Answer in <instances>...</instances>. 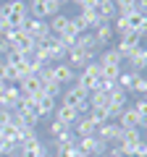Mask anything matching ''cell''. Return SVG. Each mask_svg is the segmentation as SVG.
<instances>
[{
    "mask_svg": "<svg viewBox=\"0 0 147 157\" xmlns=\"http://www.w3.org/2000/svg\"><path fill=\"white\" fill-rule=\"evenodd\" d=\"M76 147H79V155H87V157L105 155V152H108V144H105V141H100L97 136H84V139H76Z\"/></svg>",
    "mask_w": 147,
    "mask_h": 157,
    "instance_id": "1",
    "label": "cell"
},
{
    "mask_svg": "<svg viewBox=\"0 0 147 157\" xmlns=\"http://www.w3.org/2000/svg\"><path fill=\"white\" fill-rule=\"evenodd\" d=\"M121 131H124V128H121L116 121H108V123L97 126V134H95V136L110 147V144H118V141H121Z\"/></svg>",
    "mask_w": 147,
    "mask_h": 157,
    "instance_id": "2",
    "label": "cell"
},
{
    "mask_svg": "<svg viewBox=\"0 0 147 157\" xmlns=\"http://www.w3.org/2000/svg\"><path fill=\"white\" fill-rule=\"evenodd\" d=\"M137 47H142V37H139L137 32H126L124 37H118V45H116V50H118V55L126 60V58H129L131 52L137 50Z\"/></svg>",
    "mask_w": 147,
    "mask_h": 157,
    "instance_id": "3",
    "label": "cell"
},
{
    "mask_svg": "<svg viewBox=\"0 0 147 157\" xmlns=\"http://www.w3.org/2000/svg\"><path fill=\"white\" fill-rule=\"evenodd\" d=\"M24 32H26L34 42H40V39H45L47 34H50V26H47L45 18H26V21H24Z\"/></svg>",
    "mask_w": 147,
    "mask_h": 157,
    "instance_id": "4",
    "label": "cell"
},
{
    "mask_svg": "<svg viewBox=\"0 0 147 157\" xmlns=\"http://www.w3.org/2000/svg\"><path fill=\"white\" fill-rule=\"evenodd\" d=\"M87 97H89V92H84V89H79L76 84H71L68 89H63V94H61V105L74 107V110H76V107H79L81 102L87 100Z\"/></svg>",
    "mask_w": 147,
    "mask_h": 157,
    "instance_id": "5",
    "label": "cell"
},
{
    "mask_svg": "<svg viewBox=\"0 0 147 157\" xmlns=\"http://www.w3.org/2000/svg\"><path fill=\"white\" fill-rule=\"evenodd\" d=\"M50 68H53V78H55L61 86H71V84H74L76 71H74L68 63H50Z\"/></svg>",
    "mask_w": 147,
    "mask_h": 157,
    "instance_id": "6",
    "label": "cell"
},
{
    "mask_svg": "<svg viewBox=\"0 0 147 157\" xmlns=\"http://www.w3.org/2000/svg\"><path fill=\"white\" fill-rule=\"evenodd\" d=\"M68 66H71L74 68V71H76V68H84L87 66V63H92V60H97V58L95 55H89V52H84V50H79V47H68Z\"/></svg>",
    "mask_w": 147,
    "mask_h": 157,
    "instance_id": "7",
    "label": "cell"
},
{
    "mask_svg": "<svg viewBox=\"0 0 147 157\" xmlns=\"http://www.w3.org/2000/svg\"><path fill=\"white\" fill-rule=\"evenodd\" d=\"M18 100H21V89H18L16 84H8L6 86V94L0 97V107L8 110V113H13V110H16V105H18Z\"/></svg>",
    "mask_w": 147,
    "mask_h": 157,
    "instance_id": "8",
    "label": "cell"
},
{
    "mask_svg": "<svg viewBox=\"0 0 147 157\" xmlns=\"http://www.w3.org/2000/svg\"><path fill=\"white\" fill-rule=\"evenodd\" d=\"M74 47H79V50H84V52H89V55H100V45H97V39H95V34L92 32H84V34H79V39H76V45Z\"/></svg>",
    "mask_w": 147,
    "mask_h": 157,
    "instance_id": "9",
    "label": "cell"
},
{
    "mask_svg": "<svg viewBox=\"0 0 147 157\" xmlns=\"http://www.w3.org/2000/svg\"><path fill=\"white\" fill-rule=\"evenodd\" d=\"M116 123L121 126V128H139V115H137V110H134V105H126L124 110H121V115H118V121H116Z\"/></svg>",
    "mask_w": 147,
    "mask_h": 157,
    "instance_id": "10",
    "label": "cell"
},
{
    "mask_svg": "<svg viewBox=\"0 0 147 157\" xmlns=\"http://www.w3.org/2000/svg\"><path fill=\"white\" fill-rule=\"evenodd\" d=\"M126 63H129V71L142 73V68H147V47H137V50L126 58Z\"/></svg>",
    "mask_w": 147,
    "mask_h": 157,
    "instance_id": "11",
    "label": "cell"
},
{
    "mask_svg": "<svg viewBox=\"0 0 147 157\" xmlns=\"http://www.w3.org/2000/svg\"><path fill=\"white\" fill-rule=\"evenodd\" d=\"M53 121H61V123H66V126H71V128H74V123L79 121V113L74 110V107L61 105V107H55V110H53Z\"/></svg>",
    "mask_w": 147,
    "mask_h": 157,
    "instance_id": "12",
    "label": "cell"
},
{
    "mask_svg": "<svg viewBox=\"0 0 147 157\" xmlns=\"http://www.w3.org/2000/svg\"><path fill=\"white\" fill-rule=\"evenodd\" d=\"M92 34H95V39H97V45H100V47H108L110 42H113V37H116L113 24H105V21H102V24H100V26H97Z\"/></svg>",
    "mask_w": 147,
    "mask_h": 157,
    "instance_id": "13",
    "label": "cell"
},
{
    "mask_svg": "<svg viewBox=\"0 0 147 157\" xmlns=\"http://www.w3.org/2000/svg\"><path fill=\"white\" fill-rule=\"evenodd\" d=\"M97 63H100V66H124V58L118 55L116 47H105V50L97 55Z\"/></svg>",
    "mask_w": 147,
    "mask_h": 157,
    "instance_id": "14",
    "label": "cell"
},
{
    "mask_svg": "<svg viewBox=\"0 0 147 157\" xmlns=\"http://www.w3.org/2000/svg\"><path fill=\"white\" fill-rule=\"evenodd\" d=\"M74 134H76V139H84V136H95V134H97V126L92 123L89 118H79V121L74 123Z\"/></svg>",
    "mask_w": 147,
    "mask_h": 157,
    "instance_id": "15",
    "label": "cell"
},
{
    "mask_svg": "<svg viewBox=\"0 0 147 157\" xmlns=\"http://www.w3.org/2000/svg\"><path fill=\"white\" fill-rule=\"evenodd\" d=\"M0 131H3V139H6V141H11V144H16V147L21 144V141H24V136H26V131H21L16 123H8V126H3Z\"/></svg>",
    "mask_w": 147,
    "mask_h": 157,
    "instance_id": "16",
    "label": "cell"
},
{
    "mask_svg": "<svg viewBox=\"0 0 147 157\" xmlns=\"http://www.w3.org/2000/svg\"><path fill=\"white\" fill-rule=\"evenodd\" d=\"M79 16H81V21H84V26H87V32H95L97 26H100V16H97V11L95 8H81L79 11Z\"/></svg>",
    "mask_w": 147,
    "mask_h": 157,
    "instance_id": "17",
    "label": "cell"
},
{
    "mask_svg": "<svg viewBox=\"0 0 147 157\" xmlns=\"http://www.w3.org/2000/svg\"><path fill=\"white\" fill-rule=\"evenodd\" d=\"M58 107V100L55 97H50V94H42L40 100H37V115L40 118H45V115H50L53 110Z\"/></svg>",
    "mask_w": 147,
    "mask_h": 157,
    "instance_id": "18",
    "label": "cell"
},
{
    "mask_svg": "<svg viewBox=\"0 0 147 157\" xmlns=\"http://www.w3.org/2000/svg\"><path fill=\"white\" fill-rule=\"evenodd\" d=\"M126 102H129V92L118 89V86H116V89L108 94V107H118V110H124Z\"/></svg>",
    "mask_w": 147,
    "mask_h": 157,
    "instance_id": "19",
    "label": "cell"
},
{
    "mask_svg": "<svg viewBox=\"0 0 147 157\" xmlns=\"http://www.w3.org/2000/svg\"><path fill=\"white\" fill-rule=\"evenodd\" d=\"M47 26H50V34H55V37H61L63 32L68 29V16H63V13H58V16H53L50 21H47Z\"/></svg>",
    "mask_w": 147,
    "mask_h": 157,
    "instance_id": "20",
    "label": "cell"
},
{
    "mask_svg": "<svg viewBox=\"0 0 147 157\" xmlns=\"http://www.w3.org/2000/svg\"><path fill=\"white\" fill-rule=\"evenodd\" d=\"M34 45H37V42H34L32 37H29L26 32H18V37H16V42H13V47H16V50H21V52H34Z\"/></svg>",
    "mask_w": 147,
    "mask_h": 157,
    "instance_id": "21",
    "label": "cell"
},
{
    "mask_svg": "<svg viewBox=\"0 0 147 157\" xmlns=\"http://www.w3.org/2000/svg\"><path fill=\"white\" fill-rule=\"evenodd\" d=\"M139 141H142V128H124V131H121V141H118V144L137 147Z\"/></svg>",
    "mask_w": 147,
    "mask_h": 157,
    "instance_id": "22",
    "label": "cell"
},
{
    "mask_svg": "<svg viewBox=\"0 0 147 157\" xmlns=\"http://www.w3.org/2000/svg\"><path fill=\"white\" fill-rule=\"evenodd\" d=\"M95 11H97V16H100V21H105V24H113L116 16H118L113 3H102V6H97Z\"/></svg>",
    "mask_w": 147,
    "mask_h": 157,
    "instance_id": "23",
    "label": "cell"
},
{
    "mask_svg": "<svg viewBox=\"0 0 147 157\" xmlns=\"http://www.w3.org/2000/svg\"><path fill=\"white\" fill-rule=\"evenodd\" d=\"M134 78H137L134 71H121V76L116 78V86H118V89H124V92H131V86H134Z\"/></svg>",
    "mask_w": 147,
    "mask_h": 157,
    "instance_id": "24",
    "label": "cell"
},
{
    "mask_svg": "<svg viewBox=\"0 0 147 157\" xmlns=\"http://www.w3.org/2000/svg\"><path fill=\"white\" fill-rule=\"evenodd\" d=\"M113 6L118 16H129L131 11H137V0H113Z\"/></svg>",
    "mask_w": 147,
    "mask_h": 157,
    "instance_id": "25",
    "label": "cell"
},
{
    "mask_svg": "<svg viewBox=\"0 0 147 157\" xmlns=\"http://www.w3.org/2000/svg\"><path fill=\"white\" fill-rule=\"evenodd\" d=\"M29 18H45V0H29Z\"/></svg>",
    "mask_w": 147,
    "mask_h": 157,
    "instance_id": "26",
    "label": "cell"
},
{
    "mask_svg": "<svg viewBox=\"0 0 147 157\" xmlns=\"http://www.w3.org/2000/svg\"><path fill=\"white\" fill-rule=\"evenodd\" d=\"M87 102H89V107H108V94L105 92H89V97H87Z\"/></svg>",
    "mask_w": 147,
    "mask_h": 157,
    "instance_id": "27",
    "label": "cell"
},
{
    "mask_svg": "<svg viewBox=\"0 0 147 157\" xmlns=\"http://www.w3.org/2000/svg\"><path fill=\"white\" fill-rule=\"evenodd\" d=\"M58 39H61V42H63L66 47H74V45H76V39H79V32H74V29H71V24H68V29H66V32H63Z\"/></svg>",
    "mask_w": 147,
    "mask_h": 157,
    "instance_id": "28",
    "label": "cell"
},
{
    "mask_svg": "<svg viewBox=\"0 0 147 157\" xmlns=\"http://www.w3.org/2000/svg\"><path fill=\"white\" fill-rule=\"evenodd\" d=\"M131 92H137V94H142V100H147V78L142 76V73H137V78H134V86H131Z\"/></svg>",
    "mask_w": 147,
    "mask_h": 157,
    "instance_id": "29",
    "label": "cell"
},
{
    "mask_svg": "<svg viewBox=\"0 0 147 157\" xmlns=\"http://www.w3.org/2000/svg\"><path fill=\"white\" fill-rule=\"evenodd\" d=\"M42 89H45V94L55 97V100H58V94H63V86L58 84L55 78H50V81H45V84H42Z\"/></svg>",
    "mask_w": 147,
    "mask_h": 157,
    "instance_id": "30",
    "label": "cell"
},
{
    "mask_svg": "<svg viewBox=\"0 0 147 157\" xmlns=\"http://www.w3.org/2000/svg\"><path fill=\"white\" fill-rule=\"evenodd\" d=\"M55 157H79V147H76V141H74V144H63L61 149H55Z\"/></svg>",
    "mask_w": 147,
    "mask_h": 157,
    "instance_id": "31",
    "label": "cell"
},
{
    "mask_svg": "<svg viewBox=\"0 0 147 157\" xmlns=\"http://www.w3.org/2000/svg\"><path fill=\"white\" fill-rule=\"evenodd\" d=\"M113 32L118 34V37H124L126 32H131V26H129V21H126V16H116V21H113Z\"/></svg>",
    "mask_w": 147,
    "mask_h": 157,
    "instance_id": "32",
    "label": "cell"
},
{
    "mask_svg": "<svg viewBox=\"0 0 147 157\" xmlns=\"http://www.w3.org/2000/svg\"><path fill=\"white\" fill-rule=\"evenodd\" d=\"M121 71H124V66H102V76L100 78H110V81H116V78L121 76Z\"/></svg>",
    "mask_w": 147,
    "mask_h": 157,
    "instance_id": "33",
    "label": "cell"
},
{
    "mask_svg": "<svg viewBox=\"0 0 147 157\" xmlns=\"http://www.w3.org/2000/svg\"><path fill=\"white\" fill-rule=\"evenodd\" d=\"M47 131H50V136H53V139H58V136H63L66 131H71V126L61 123V121H53V123H50V128H47Z\"/></svg>",
    "mask_w": 147,
    "mask_h": 157,
    "instance_id": "34",
    "label": "cell"
},
{
    "mask_svg": "<svg viewBox=\"0 0 147 157\" xmlns=\"http://www.w3.org/2000/svg\"><path fill=\"white\" fill-rule=\"evenodd\" d=\"M61 13V3L58 0H45V18H53Z\"/></svg>",
    "mask_w": 147,
    "mask_h": 157,
    "instance_id": "35",
    "label": "cell"
},
{
    "mask_svg": "<svg viewBox=\"0 0 147 157\" xmlns=\"http://www.w3.org/2000/svg\"><path fill=\"white\" fill-rule=\"evenodd\" d=\"M145 18H147V16H145V13H142V11H131L129 16H126V21H129V26H131V32H134V29L139 26V24L145 21Z\"/></svg>",
    "mask_w": 147,
    "mask_h": 157,
    "instance_id": "36",
    "label": "cell"
},
{
    "mask_svg": "<svg viewBox=\"0 0 147 157\" xmlns=\"http://www.w3.org/2000/svg\"><path fill=\"white\" fill-rule=\"evenodd\" d=\"M81 71H84V73H89V76H95V78H100V76H102V66H100V63H97V60L87 63V66L81 68Z\"/></svg>",
    "mask_w": 147,
    "mask_h": 157,
    "instance_id": "37",
    "label": "cell"
},
{
    "mask_svg": "<svg viewBox=\"0 0 147 157\" xmlns=\"http://www.w3.org/2000/svg\"><path fill=\"white\" fill-rule=\"evenodd\" d=\"M113 89H116V81H110V78H100V81H97V92H105V94H110Z\"/></svg>",
    "mask_w": 147,
    "mask_h": 157,
    "instance_id": "38",
    "label": "cell"
},
{
    "mask_svg": "<svg viewBox=\"0 0 147 157\" xmlns=\"http://www.w3.org/2000/svg\"><path fill=\"white\" fill-rule=\"evenodd\" d=\"M11 118H13V113H8V110H3V107H0V128L11 123Z\"/></svg>",
    "mask_w": 147,
    "mask_h": 157,
    "instance_id": "39",
    "label": "cell"
},
{
    "mask_svg": "<svg viewBox=\"0 0 147 157\" xmlns=\"http://www.w3.org/2000/svg\"><path fill=\"white\" fill-rule=\"evenodd\" d=\"M11 42H8V39H3V37H0V58H6L8 55V52H11Z\"/></svg>",
    "mask_w": 147,
    "mask_h": 157,
    "instance_id": "40",
    "label": "cell"
},
{
    "mask_svg": "<svg viewBox=\"0 0 147 157\" xmlns=\"http://www.w3.org/2000/svg\"><path fill=\"white\" fill-rule=\"evenodd\" d=\"M134 157H147V141L142 139L139 144H137V149H134Z\"/></svg>",
    "mask_w": 147,
    "mask_h": 157,
    "instance_id": "41",
    "label": "cell"
},
{
    "mask_svg": "<svg viewBox=\"0 0 147 157\" xmlns=\"http://www.w3.org/2000/svg\"><path fill=\"white\" fill-rule=\"evenodd\" d=\"M89 110H92V107H89V102H81V105L79 107H76V113H79V118H87V115H89Z\"/></svg>",
    "mask_w": 147,
    "mask_h": 157,
    "instance_id": "42",
    "label": "cell"
},
{
    "mask_svg": "<svg viewBox=\"0 0 147 157\" xmlns=\"http://www.w3.org/2000/svg\"><path fill=\"white\" fill-rule=\"evenodd\" d=\"M134 32H137V34H139V37H142V39H145V37H147V18H145V21H142V24H139V26H137V29H134Z\"/></svg>",
    "mask_w": 147,
    "mask_h": 157,
    "instance_id": "43",
    "label": "cell"
},
{
    "mask_svg": "<svg viewBox=\"0 0 147 157\" xmlns=\"http://www.w3.org/2000/svg\"><path fill=\"white\" fill-rule=\"evenodd\" d=\"M137 11H142L147 16V0H137Z\"/></svg>",
    "mask_w": 147,
    "mask_h": 157,
    "instance_id": "44",
    "label": "cell"
},
{
    "mask_svg": "<svg viewBox=\"0 0 147 157\" xmlns=\"http://www.w3.org/2000/svg\"><path fill=\"white\" fill-rule=\"evenodd\" d=\"M6 29H8V24L3 21V18H0V37H3V34H6Z\"/></svg>",
    "mask_w": 147,
    "mask_h": 157,
    "instance_id": "45",
    "label": "cell"
},
{
    "mask_svg": "<svg viewBox=\"0 0 147 157\" xmlns=\"http://www.w3.org/2000/svg\"><path fill=\"white\" fill-rule=\"evenodd\" d=\"M6 86H8V84H6V81H0V97L6 94Z\"/></svg>",
    "mask_w": 147,
    "mask_h": 157,
    "instance_id": "46",
    "label": "cell"
},
{
    "mask_svg": "<svg viewBox=\"0 0 147 157\" xmlns=\"http://www.w3.org/2000/svg\"><path fill=\"white\" fill-rule=\"evenodd\" d=\"M105 157H121V155H113V152H105Z\"/></svg>",
    "mask_w": 147,
    "mask_h": 157,
    "instance_id": "47",
    "label": "cell"
},
{
    "mask_svg": "<svg viewBox=\"0 0 147 157\" xmlns=\"http://www.w3.org/2000/svg\"><path fill=\"white\" fill-rule=\"evenodd\" d=\"M58 3H61V6H63V3H66V0H58Z\"/></svg>",
    "mask_w": 147,
    "mask_h": 157,
    "instance_id": "48",
    "label": "cell"
},
{
    "mask_svg": "<svg viewBox=\"0 0 147 157\" xmlns=\"http://www.w3.org/2000/svg\"><path fill=\"white\" fill-rule=\"evenodd\" d=\"M0 141H3V131H0Z\"/></svg>",
    "mask_w": 147,
    "mask_h": 157,
    "instance_id": "49",
    "label": "cell"
},
{
    "mask_svg": "<svg viewBox=\"0 0 147 157\" xmlns=\"http://www.w3.org/2000/svg\"><path fill=\"white\" fill-rule=\"evenodd\" d=\"M145 136H147V126H145Z\"/></svg>",
    "mask_w": 147,
    "mask_h": 157,
    "instance_id": "50",
    "label": "cell"
},
{
    "mask_svg": "<svg viewBox=\"0 0 147 157\" xmlns=\"http://www.w3.org/2000/svg\"><path fill=\"white\" fill-rule=\"evenodd\" d=\"M79 157H87V155H79Z\"/></svg>",
    "mask_w": 147,
    "mask_h": 157,
    "instance_id": "51",
    "label": "cell"
},
{
    "mask_svg": "<svg viewBox=\"0 0 147 157\" xmlns=\"http://www.w3.org/2000/svg\"><path fill=\"white\" fill-rule=\"evenodd\" d=\"M0 3H3V0H0Z\"/></svg>",
    "mask_w": 147,
    "mask_h": 157,
    "instance_id": "52",
    "label": "cell"
}]
</instances>
